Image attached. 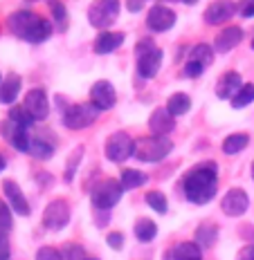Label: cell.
Segmentation results:
<instances>
[{
  "label": "cell",
  "mask_w": 254,
  "mask_h": 260,
  "mask_svg": "<svg viewBox=\"0 0 254 260\" xmlns=\"http://www.w3.org/2000/svg\"><path fill=\"white\" fill-rule=\"evenodd\" d=\"M252 180H254V161H252Z\"/></svg>",
  "instance_id": "cell-50"
},
{
  "label": "cell",
  "mask_w": 254,
  "mask_h": 260,
  "mask_svg": "<svg viewBox=\"0 0 254 260\" xmlns=\"http://www.w3.org/2000/svg\"><path fill=\"white\" fill-rule=\"evenodd\" d=\"M0 251H9V236L0 231Z\"/></svg>",
  "instance_id": "cell-44"
},
{
  "label": "cell",
  "mask_w": 254,
  "mask_h": 260,
  "mask_svg": "<svg viewBox=\"0 0 254 260\" xmlns=\"http://www.w3.org/2000/svg\"><path fill=\"white\" fill-rule=\"evenodd\" d=\"M247 144H250V135L234 133V135H230V137H225L223 153L225 155H239V153H243V150L247 148Z\"/></svg>",
  "instance_id": "cell-28"
},
{
  "label": "cell",
  "mask_w": 254,
  "mask_h": 260,
  "mask_svg": "<svg viewBox=\"0 0 254 260\" xmlns=\"http://www.w3.org/2000/svg\"><path fill=\"white\" fill-rule=\"evenodd\" d=\"M81 157H83V146H77L74 148V153L68 157V164H66V182H72V177H74V173H77L79 169V161H81Z\"/></svg>",
  "instance_id": "cell-36"
},
{
  "label": "cell",
  "mask_w": 254,
  "mask_h": 260,
  "mask_svg": "<svg viewBox=\"0 0 254 260\" xmlns=\"http://www.w3.org/2000/svg\"><path fill=\"white\" fill-rule=\"evenodd\" d=\"M133 231H135V238H137L139 242H153L155 236H158V224L149 218H139L135 222Z\"/></svg>",
  "instance_id": "cell-26"
},
{
  "label": "cell",
  "mask_w": 254,
  "mask_h": 260,
  "mask_svg": "<svg viewBox=\"0 0 254 260\" xmlns=\"http://www.w3.org/2000/svg\"><path fill=\"white\" fill-rule=\"evenodd\" d=\"M176 25V12L166 5H153L147 14V27L151 31H169Z\"/></svg>",
  "instance_id": "cell-14"
},
{
  "label": "cell",
  "mask_w": 254,
  "mask_h": 260,
  "mask_svg": "<svg viewBox=\"0 0 254 260\" xmlns=\"http://www.w3.org/2000/svg\"><path fill=\"white\" fill-rule=\"evenodd\" d=\"M162 58H164V54H162L160 47H153V50L139 54L137 56V77L144 81L155 79L162 68Z\"/></svg>",
  "instance_id": "cell-15"
},
{
  "label": "cell",
  "mask_w": 254,
  "mask_h": 260,
  "mask_svg": "<svg viewBox=\"0 0 254 260\" xmlns=\"http://www.w3.org/2000/svg\"><path fill=\"white\" fill-rule=\"evenodd\" d=\"M166 110H169L174 117L187 115V112L191 110V99H189V94H185V92H176V94H171L169 101H166Z\"/></svg>",
  "instance_id": "cell-27"
},
{
  "label": "cell",
  "mask_w": 254,
  "mask_h": 260,
  "mask_svg": "<svg viewBox=\"0 0 254 260\" xmlns=\"http://www.w3.org/2000/svg\"><path fill=\"white\" fill-rule=\"evenodd\" d=\"M122 193H124V186L120 180H101L97 182L93 188H90V202L97 211H110L117 202L122 200Z\"/></svg>",
  "instance_id": "cell-4"
},
{
  "label": "cell",
  "mask_w": 254,
  "mask_h": 260,
  "mask_svg": "<svg viewBox=\"0 0 254 260\" xmlns=\"http://www.w3.org/2000/svg\"><path fill=\"white\" fill-rule=\"evenodd\" d=\"M20 88H23V79L18 74H7L0 83V104L12 106L20 94Z\"/></svg>",
  "instance_id": "cell-22"
},
{
  "label": "cell",
  "mask_w": 254,
  "mask_h": 260,
  "mask_svg": "<svg viewBox=\"0 0 254 260\" xmlns=\"http://www.w3.org/2000/svg\"><path fill=\"white\" fill-rule=\"evenodd\" d=\"M122 9L120 0H95L88 9V23L97 29H108L117 20Z\"/></svg>",
  "instance_id": "cell-7"
},
{
  "label": "cell",
  "mask_w": 254,
  "mask_h": 260,
  "mask_svg": "<svg viewBox=\"0 0 254 260\" xmlns=\"http://www.w3.org/2000/svg\"><path fill=\"white\" fill-rule=\"evenodd\" d=\"M14 226V215H12V207H9L7 200H0V231L9 234Z\"/></svg>",
  "instance_id": "cell-35"
},
{
  "label": "cell",
  "mask_w": 254,
  "mask_h": 260,
  "mask_svg": "<svg viewBox=\"0 0 254 260\" xmlns=\"http://www.w3.org/2000/svg\"><path fill=\"white\" fill-rule=\"evenodd\" d=\"M70 224V204L63 198L52 200L43 211V226L50 231H61Z\"/></svg>",
  "instance_id": "cell-8"
},
{
  "label": "cell",
  "mask_w": 254,
  "mask_h": 260,
  "mask_svg": "<svg viewBox=\"0 0 254 260\" xmlns=\"http://www.w3.org/2000/svg\"><path fill=\"white\" fill-rule=\"evenodd\" d=\"M234 14H236L234 0H214V3L205 9L203 18L207 25H220V23H228Z\"/></svg>",
  "instance_id": "cell-16"
},
{
  "label": "cell",
  "mask_w": 254,
  "mask_h": 260,
  "mask_svg": "<svg viewBox=\"0 0 254 260\" xmlns=\"http://www.w3.org/2000/svg\"><path fill=\"white\" fill-rule=\"evenodd\" d=\"M236 12H239L243 18H252L254 16V0H241L236 5Z\"/></svg>",
  "instance_id": "cell-40"
},
{
  "label": "cell",
  "mask_w": 254,
  "mask_h": 260,
  "mask_svg": "<svg viewBox=\"0 0 254 260\" xmlns=\"http://www.w3.org/2000/svg\"><path fill=\"white\" fill-rule=\"evenodd\" d=\"M7 119H9V121H14V123H18V126H23V128L34 126V117L25 110V106H14L12 110H9Z\"/></svg>",
  "instance_id": "cell-31"
},
{
  "label": "cell",
  "mask_w": 254,
  "mask_h": 260,
  "mask_svg": "<svg viewBox=\"0 0 254 260\" xmlns=\"http://www.w3.org/2000/svg\"><path fill=\"white\" fill-rule=\"evenodd\" d=\"M124 41H126V36H124L122 31L104 29V31H101V34L95 39L93 50H95V54H112L115 50H120V47L124 45Z\"/></svg>",
  "instance_id": "cell-21"
},
{
  "label": "cell",
  "mask_w": 254,
  "mask_h": 260,
  "mask_svg": "<svg viewBox=\"0 0 254 260\" xmlns=\"http://www.w3.org/2000/svg\"><path fill=\"white\" fill-rule=\"evenodd\" d=\"M149 130L153 135L166 137L171 130H176V117L171 115L166 108H155L153 115H151V119H149Z\"/></svg>",
  "instance_id": "cell-18"
},
{
  "label": "cell",
  "mask_w": 254,
  "mask_h": 260,
  "mask_svg": "<svg viewBox=\"0 0 254 260\" xmlns=\"http://www.w3.org/2000/svg\"><path fill=\"white\" fill-rule=\"evenodd\" d=\"M169 253L171 260H203V247L198 242H178Z\"/></svg>",
  "instance_id": "cell-24"
},
{
  "label": "cell",
  "mask_w": 254,
  "mask_h": 260,
  "mask_svg": "<svg viewBox=\"0 0 254 260\" xmlns=\"http://www.w3.org/2000/svg\"><path fill=\"white\" fill-rule=\"evenodd\" d=\"M3 79H5V77H3V74H0V83H3Z\"/></svg>",
  "instance_id": "cell-51"
},
{
  "label": "cell",
  "mask_w": 254,
  "mask_h": 260,
  "mask_svg": "<svg viewBox=\"0 0 254 260\" xmlns=\"http://www.w3.org/2000/svg\"><path fill=\"white\" fill-rule=\"evenodd\" d=\"M182 191L185 198L191 204H203L212 202L218 193V164L216 161H203L189 169L182 177Z\"/></svg>",
  "instance_id": "cell-1"
},
{
  "label": "cell",
  "mask_w": 254,
  "mask_h": 260,
  "mask_svg": "<svg viewBox=\"0 0 254 260\" xmlns=\"http://www.w3.org/2000/svg\"><path fill=\"white\" fill-rule=\"evenodd\" d=\"M155 47V43L151 41V39H142L135 45V56H139V54H144V52H149V50H153Z\"/></svg>",
  "instance_id": "cell-41"
},
{
  "label": "cell",
  "mask_w": 254,
  "mask_h": 260,
  "mask_svg": "<svg viewBox=\"0 0 254 260\" xmlns=\"http://www.w3.org/2000/svg\"><path fill=\"white\" fill-rule=\"evenodd\" d=\"M216 240H218V226H216L214 222H203V224H198L196 231H193V242H198L203 249L214 247Z\"/></svg>",
  "instance_id": "cell-23"
},
{
  "label": "cell",
  "mask_w": 254,
  "mask_h": 260,
  "mask_svg": "<svg viewBox=\"0 0 254 260\" xmlns=\"http://www.w3.org/2000/svg\"><path fill=\"white\" fill-rule=\"evenodd\" d=\"M243 41V29L239 25H230V27H225L223 31H220L218 36L214 39V52H218V54H225V52H230V50H234L236 45Z\"/></svg>",
  "instance_id": "cell-20"
},
{
  "label": "cell",
  "mask_w": 254,
  "mask_h": 260,
  "mask_svg": "<svg viewBox=\"0 0 254 260\" xmlns=\"http://www.w3.org/2000/svg\"><path fill=\"white\" fill-rule=\"evenodd\" d=\"M23 106H25V110L34 117V121H45L47 115H50V99H47L43 88H32L27 92Z\"/></svg>",
  "instance_id": "cell-11"
},
{
  "label": "cell",
  "mask_w": 254,
  "mask_h": 260,
  "mask_svg": "<svg viewBox=\"0 0 254 260\" xmlns=\"http://www.w3.org/2000/svg\"><path fill=\"white\" fill-rule=\"evenodd\" d=\"M182 72H185V77H187V79H198V77H201V74L205 72V65H203V63H198V61H191V58H189V61L185 63V70H182Z\"/></svg>",
  "instance_id": "cell-38"
},
{
  "label": "cell",
  "mask_w": 254,
  "mask_h": 260,
  "mask_svg": "<svg viewBox=\"0 0 254 260\" xmlns=\"http://www.w3.org/2000/svg\"><path fill=\"white\" fill-rule=\"evenodd\" d=\"M3 193H5V200L9 202V207H12L14 213L23 215V218H27V215L32 213L30 202H27L25 193L20 191V186H18V184H16L14 180H5V182H3Z\"/></svg>",
  "instance_id": "cell-17"
},
{
  "label": "cell",
  "mask_w": 254,
  "mask_h": 260,
  "mask_svg": "<svg viewBox=\"0 0 254 260\" xmlns=\"http://www.w3.org/2000/svg\"><path fill=\"white\" fill-rule=\"evenodd\" d=\"M220 209H223L225 215L230 218H241L247 209H250V198L243 188H230L228 193L220 200Z\"/></svg>",
  "instance_id": "cell-12"
},
{
  "label": "cell",
  "mask_w": 254,
  "mask_h": 260,
  "mask_svg": "<svg viewBox=\"0 0 254 260\" xmlns=\"http://www.w3.org/2000/svg\"><path fill=\"white\" fill-rule=\"evenodd\" d=\"M142 5H144V0H126V9L128 12H139L142 9Z\"/></svg>",
  "instance_id": "cell-43"
},
{
  "label": "cell",
  "mask_w": 254,
  "mask_h": 260,
  "mask_svg": "<svg viewBox=\"0 0 254 260\" xmlns=\"http://www.w3.org/2000/svg\"><path fill=\"white\" fill-rule=\"evenodd\" d=\"M236 260H254V242L243 247L239 251V256H236Z\"/></svg>",
  "instance_id": "cell-42"
},
{
  "label": "cell",
  "mask_w": 254,
  "mask_h": 260,
  "mask_svg": "<svg viewBox=\"0 0 254 260\" xmlns=\"http://www.w3.org/2000/svg\"><path fill=\"white\" fill-rule=\"evenodd\" d=\"M160 5H169V3H178V0H158Z\"/></svg>",
  "instance_id": "cell-47"
},
{
  "label": "cell",
  "mask_w": 254,
  "mask_h": 260,
  "mask_svg": "<svg viewBox=\"0 0 254 260\" xmlns=\"http://www.w3.org/2000/svg\"><path fill=\"white\" fill-rule=\"evenodd\" d=\"M50 12H52V18L54 23L59 25V29H66V23H68V12H66V5L61 0H50Z\"/></svg>",
  "instance_id": "cell-34"
},
{
  "label": "cell",
  "mask_w": 254,
  "mask_h": 260,
  "mask_svg": "<svg viewBox=\"0 0 254 260\" xmlns=\"http://www.w3.org/2000/svg\"><path fill=\"white\" fill-rule=\"evenodd\" d=\"M241 85H243L241 74L230 70V72H225L223 77L218 79V83H216V96H218L220 101H232V96L241 90Z\"/></svg>",
  "instance_id": "cell-19"
},
{
  "label": "cell",
  "mask_w": 254,
  "mask_h": 260,
  "mask_svg": "<svg viewBox=\"0 0 254 260\" xmlns=\"http://www.w3.org/2000/svg\"><path fill=\"white\" fill-rule=\"evenodd\" d=\"M99 115H101V110H97L90 101L88 104H74L63 110V126L68 130H83V128L93 126Z\"/></svg>",
  "instance_id": "cell-6"
},
{
  "label": "cell",
  "mask_w": 254,
  "mask_h": 260,
  "mask_svg": "<svg viewBox=\"0 0 254 260\" xmlns=\"http://www.w3.org/2000/svg\"><path fill=\"white\" fill-rule=\"evenodd\" d=\"M104 155L112 164H122V161H126L128 157L135 155V139L128 133H124V130H117V133H112L106 139Z\"/></svg>",
  "instance_id": "cell-5"
},
{
  "label": "cell",
  "mask_w": 254,
  "mask_h": 260,
  "mask_svg": "<svg viewBox=\"0 0 254 260\" xmlns=\"http://www.w3.org/2000/svg\"><path fill=\"white\" fill-rule=\"evenodd\" d=\"M7 29L12 31L16 39L25 43H45L52 36L54 25L47 18H43L41 14L30 12V9H18V12L9 14L7 18Z\"/></svg>",
  "instance_id": "cell-2"
},
{
  "label": "cell",
  "mask_w": 254,
  "mask_h": 260,
  "mask_svg": "<svg viewBox=\"0 0 254 260\" xmlns=\"http://www.w3.org/2000/svg\"><path fill=\"white\" fill-rule=\"evenodd\" d=\"M171 150H174V142L162 135H151V137H142L135 142V157L147 164L162 161Z\"/></svg>",
  "instance_id": "cell-3"
},
{
  "label": "cell",
  "mask_w": 254,
  "mask_h": 260,
  "mask_svg": "<svg viewBox=\"0 0 254 260\" xmlns=\"http://www.w3.org/2000/svg\"><path fill=\"white\" fill-rule=\"evenodd\" d=\"M106 242L110 249H115V251H122L124 247V236L120 234V231H110V234L106 236Z\"/></svg>",
  "instance_id": "cell-39"
},
{
  "label": "cell",
  "mask_w": 254,
  "mask_h": 260,
  "mask_svg": "<svg viewBox=\"0 0 254 260\" xmlns=\"http://www.w3.org/2000/svg\"><path fill=\"white\" fill-rule=\"evenodd\" d=\"M86 260H99V258H95V256H88V258H86Z\"/></svg>",
  "instance_id": "cell-49"
},
{
  "label": "cell",
  "mask_w": 254,
  "mask_h": 260,
  "mask_svg": "<svg viewBox=\"0 0 254 260\" xmlns=\"http://www.w3.org/2000/svg\"><path fill=\"white\" fill-rule=\"evenodd\" d=\"M90 104H93L97 110L106 112L110 108H115L117 104V92H115V85L110 81H97V83L90 88Z\"/></svg>",
  "instance_id": "cell-10"
},
{
  "label": "cell",
  "mask_w": 254,
  "mask_h": 260,
  "mask_svg": "<svg viewBox=\"0 0 254 260\" xmlns=\"http://www.w3.org/2000/svg\"><path fill=\"white\" fill-rule=\"evenodd\" d=\"M34 260H63V253H61V249L45 245V247H41L39 251H36Z\"/></svg>",
  "instance_id": "cell-37"
},
{
  "label": "cell",
  "mask_w": 254,
  "mask_h": 260,
  "mask_svg": "<svg viewBox=\"0 0 254 260\" xmlns=\"http://www.w3.org/2000/svg\"><path fill=\"white\" fill-rule=\"evenodd\" d=\"M254 101V83H243L241 85V90L236 92L234 96H232V108H236V110H241V108H245V106H250Z\"/></svg>",
  "instance_id": "cell-29"
},
{
  "label": "cell",
  "mask_w": 254,
  "mask_h": 260,
  "mask_svg": "<svg viewBox=\"0 0 254 260\" xmlns=\"http://www.w3.org/2000/svg\"><path fill=\"white\" fill-rule=\"evenodd\" d=\"M61 253H63V260H86L88 258L83 245H79V242H66V245L61 247Z\"/></svg>",
  "instance_id": "cell-33"
},
{
  "label": "cell",
  "mask_w": 254,
  "mask_h": 260,
  "mask_svg": "<svg viewBox=\"0 0 254 260\" xmlns=\"http://www.w3.org/2000/svg\"><path fill=\"white\" fill-rule=\"evenodd\" d=\"M57 137L50 128H43V130H36V135L32 137V144H30V155L34 159H50V157L57 153Z\"/></svg>",
  "instance_id": "cell-9"
},
{
  "label": "cell",
  "mask_w": 254,
  "mask_h": 260,
  "mask_svg": "<svg viewBox=\"0 0 254 260\" xmlns=\"http://www.w3.org/2000/svg\"><path fill=\"white\" fill-rule=\"evenodd\" d=\"M7 169V159H5V155H0V173Z\"/></svg>",
  "instance_id": "cell-45"
},
{
  "label": "cell",
  "mask_w": 254,
  "mask_h": 260,
  "mask_svg": "<svg viewBox=\"0 0 254 260\" xmlns=\"http://www.w3.org/2000/svg\"><path fill=\"white\" fill-rule=\"evenodd\" d=\"M144 200H147V204L155 211V213L164 215L166 211H169V204H166V198H164V193H162V191H149Z\"/></svg>",
  "instance_id": "cell-32"
},
{
  "label": "cell",
  "mask_w": 254,
  "mask_h": 260,
  "mask_svg": "<svg viewBox=\"0 0 254 260\" xmlns=\"http://www.w3.org/2000/svg\"><path fill=\"white\" fill-rule=\"evenodd\" d=\"M182 3H185V5H196L198 0H182Z\"/></svg>",
  "instance_id": "cell-48"
},
{
  "label": "cell",
  "mask_w": 254,
  "mask_h": 260,
  "mask_svg": "<svg viewBox=\"0 0 254 260\" xmlns=\"http://www.w3.org/2000/svg\"><path fill=\"white\" fill-rule=\"evenodd\" d=\"M189 58H191V61L203 63L205 68H207V65L212 63V58H214V47L212 45H205V43H198V45L191 47V54H189Z\"/></svg>",
  "instance_id": "cell-30"
},
{
  "label": "cell",
  "mask_w": 254,
  "mask_h": 260,
  "mask_svg": "<svg viewBox=\"0 0 254 260\" xmlns=\"http://www.w3.org/2000/svg\"><path fill=\"white\" fill-rule=\"evenodd\" d=\"M0 133H3V137L7 139L9 144H12L14 150H18V153H30L32 137H30V133H27V128L18 126V123H14L7 119V121L0 123Z\"/></svg>",
  "instance_id": "cell-13"
},
{
  "label": "cell",
  "mask_w": 254,
  "mask_h": 260,
  "mask_svg": "<svg viewBox=\"0 0 254 260\" xmlns=\"http://www.w3.org/2000/svg\"><path fill=\"white\" fill-rule=\"evenodd\" d=\"M0 260H9V251H0Z\"/></svg>",
  "instance_id": "cell-46"
},
{
  "label": "cell",
  "mask_w": 254,
  "mask_h": 260,
  "mask_svg": "<svg viewBox=\"0 0 254 260\" xmlns=\"http://www.w3.org/2000/svg\"><path fill=\"white\" fill-rule=\"evenodd\" d=\"M252 50H254V39H252Z\"/></svg>",
  "instance_id": "cell-52"
},
{
  "label": "cell",
  "mask_w": 254,
  "mask_h": 260,
  "mask_svg": "<svg viewBox=\"0 0 254 260\" xmlns=\"http://www.w3.org/2000/svg\"><path fill=\"white\" fill-rule=\"evenodd\" d=\"M120 182L124 186V191H133V188H139L149 182V175L137 169H124L120 175Z\"/></svg>",
  "instance_id": "cell-25"
}]
</instances>
